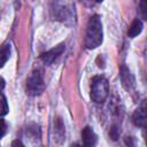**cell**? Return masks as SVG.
<instances>
[{
    "mask_svg": "<svg viewBox=\"0 0 147 147\" xmlns=\"http://www.w3.org/2000/svg\"><path fill=\"white\" fill-rule=\"evenodd\" d=\"M11 146H23V142L17 139V140H14V141L11 142Z\"/></svg>",
    "mask_w": 147,
    "mask_h": 147,
    "instance_id": "obj_16",
    "label": "cell"
},
{
    "mask_svg": "<svg viewBox=\"0 0 147 147\" xmlns=\"http://www.w3.org/2000/svg\"><path fill=\"white\" fill-rule=\"evenodd\" d=\"M64 49H65L64 44H60V45L53 47L52 49H49V51L42 53V54L40 55V60H41L45 64L49 65V64H52V63L64 52Z\"/></svg>",
    "mask_w": 147,
    "mask_h": 147,
    "instance_id": "obj_4",
    "label": "cell"
},
{
    "mask_svg": "<svg viewBox=\"0 0 147 147\" xmlns=\"http://www.w3.org/2000/svg\"><path fill=\"white\" fill-rule=\"evenodd\" d=\"M82 140L83 144L87 147H92L95 146L98 142V136L95 134V132L93 131V129L91 126H85L82 131Z\"/></svg>",
    "mask_w": 147,
    "mask_h": 147,
    "instance_id": "obj_6",
    "label": "cell"
},
{
    "mask_svg": "<svg viewBox=\"0 0 147 147\" xmlns=\"http://www.w3.org/2000/svg\"><path fill=\"white\" fill-rule=\"evenodd\" d=\"M132 122L136 126H140V127H145L147 124V114H146V109L145 107H139L138 109L134 110L133 115H132Z\"/></svg>",
    "mask_w": 147,
    "mask_h": 147,
    "instance_id": "obj_7",
    "label": "cell"
},
{
    "mask_svg": "<svg viewBox=\"0 0 147 147\" xmlns=\"http://www.w3.org/2000/svg\"><path fill=\"white\" fill-rule=\"evenodd\" d=\"M119 77H121V82H122V86L126 90V91H131L134 88L136 82H134V77L131 74L130 69L126 65H122L119 69Z\"/></svg>",
    "mask_w": 147,
    "mask_h": 147,
    "instance_id": "obj_5",
    "label": "cell"
},
{
    "mask_svg": "<svg viewBox=\"0 0 147 147\" xmlns=\"http://www.w3.org/2000/svg\"><path fill=\"white\" fill-rule=\"evenodd\" d=\"M119 133H121V131H119V127L117 125H113L109 130V137L113 140H117L119 138Z\"/></svg>",
    "mask_w": 147,
    "mask_h": 147,
    "instance_id": "obj_12",
    "label": "cell"
},
{
    "mask_svg": "<svg viewBox=\"0 0 147 147\" xmlns=\"http://www.w3.org/2000/svg\"><path fill=\"white\" fill-rule=\"evenodd\" d=\"M10 49H11V47H10L9 42L5 44L0 48V68H2L5 65V63L9 60V57H10Z\"/></svg>",
    "mask_w": 147,
    "mask_h": 147,
    "instance_id": "obj_9",
    "label": "cell"
},
{
    "mask_svg": "<svg viewBox=\"0 0 147 147\" xmlns=\"http://www.w3.org/2000/svg\"><path fill=\"white\" fill-rule=\"evenodd\" d=\"M55 133L57 137H60V139H63L64 137V125L61 121V118H57L56 119V123H55Z\"/></svg>",
    "mask_w": 147,
    "mask_h": 147,
    "instance_id": "obj_11",
    "label": "cell"
},
{
    "mask_svg": "<svg viewBox=\"0 0 147 147\" xmlns=\"http://www.w3.org/2000/svg\"><path fill=\"white\" fill-rule=\"evenodd\" d=\"M7 132V125L3 119H0V138H2Z\"/></svg>",
    "mask_w": 147,
    "mask_h": 147,
    "instance_id": "obj_14",
    "label": "cell"
},
{
    "mask_svg": "<svg viewBox=\"0 0 147 147\" xmlns=\"http://www.w3.org/2000/svg\"><path fill=\"white\" fill-rule=\"evenodd\" d=\"M5 85H6L5 79H3L2 77H0V92H2V90L5 88Z\"/></svg>",
    "mask_w": 147,
    "mask_h": 147,
    "instance_id": "obj_15",
    "label": "cell"
},
{
    "mask_svg": "<svg viewBox=\"0 0 147 147\" xmlns=\"http://www.w3.org/2000/svg\"><path fill=\"white\" fill-rule=\"evenodd\" d=\"M45 88L44 77L40 70H34L26 80V93L31 96H38Z\"/></svg>",
    "mask_w": 147,
    "mask_h": 147,
    "instance_id": "obj_3",
    "label": "cell"
},
{
    "mask_svg": "<svg viewBox=\"0 0 147 147\" xmlns=\"http://www.w3.org/2000/svg\"><path fill=\"white\" fill-rule=\"evenodd\" d=\"M103 32H102V23L99 15H93L88 20L86 37H85V46L88 49H94L102 44Z\"/></svg>",
    "mask_w": 147,
    "mask_h": 147,
    "instance_id": "obj_1",
    "label": "cell"
},
{
    "mask_svg": "<svg viewBox=\"0 0 147 147\" xmlns=\"http://www.w3.org/2000/svg\"><path fill=\"white\" fill-rule=\"evenodd\" d=\"M8 110L9 108H8L6 96L2 94V92H0V116H5L8 113Z\"/></svg>",
    "mask_w": 147,
    "mask_h": 147,
    "instance_id": "obj_10",
    "label": "cell"
},
{
    "mask_svg": "<svg viewBox=\"0 0 147 147\" xmlns=\"http://www.w3.org/2000/svg\"><path fill=\"white\" fill-rule=\"evenodd\" d=\"M91 99L95 103H102L109 95V84L103 76H95L91 82Z\"/></svg>",
    "mask_w": 147,
    "mask_h": 147,
    "instance_id": "obj_2",
    "label": "cell"
},
{
    "mask_svg": "<svg viewBox=\"0 0 147 147\" xmlns=\"http://www.w3.org/2000/svg\"><path fill=\"white\" fill-rule=\"evenodd\" d=\"M142 28H144L142 22H141L139 18H136V20L131 23V25L129 26L127 36H129L130 38H134V37H137L138 34H140V33H141Z\"/></svg>",
    "mask_w": 147,
    "mask_h": 147,
    "instance_id": "obj_8",
    "label": "cell"
},
{
    "mask_svg": "<svg viewBox=\"0 0 147 147\" xmlns=\"http://www.w3.org/2000/svg\"><path fill=\"white\" fill-rule=\"evenodd\" d=\"M94 1H95V2H98V3H100V2H102L103 0H94Z\"/></svg>",
    "mask_w": 147,
    "mask_h": 147,
    "instance_id": "obj_17",
    "label": "cell"
},
{
    "mask_svg": "<svg viewBox=\"0 0 147 147\" xmlns=\"http://www.w3.org/2000/svg\"><path fill=\"white\" fill-rule=\"evenodd\" d=\"M139 7H140V14H141L142 20H146L147 18V3H146V0H141Z\"/></svg>",
    "mask_w": 147,
    "mask_h": 147,
    "instance_id": "obj_13",
    "label": "cell"
}]
</instances>
